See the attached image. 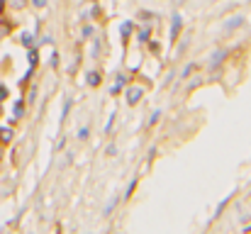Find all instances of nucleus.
<instances>
[{
    "label": "nucleus",
    "instance_id": "1",
    "mask_svg": "<svg viewBox=\"0 0 251 234\" xmlns=\"http://www.w3.org/2000/svg\"><path fill=\"white\" fill-rule=\"evenodd\" d=\"M178 32H180V15H176V17H173V29H171V39H176V37H178Z\"/></svg>",
    "mask_w": 251,
    "mask_h": 234
},
{
    "label": "nucleus",
    "instance_id": "2",
    "mask_svg": "<svg viewBox=\"0 0 251 234\" xmlns=\"http://www.w3.org/2000/svg\"><path fill=\"white\" fill-rule=\"evenodd\" d=\"M129 103H137L139 100V90H129V98H127Z\"/></svg>",
    "mask_w": 251,
    "mask_h": 234
},
{
    "label": "nucleus",
    "instance_id": "3",
    "mask_svg": "<svg viewBox=\"0 0 251 234\" xmlns=\"http://www.w3.org/2000/svg\"><path fill=\"white\" fill-rule=\"evenodd\" d=\"M15 115H17V117L22 115V103H17V105H15Z\"/></svg>",
    "mask_w": 251,
    "mask_h": 234
},
{
    "label": "nucleus",
    "instance_id": "4",
    "mask_svg": "<svg viewBox=\"0 0 251 234\" xmlns=\"http://www.w3.org/2000/svg\"><path fill=\"white\" fill-rule=\"evenodd\" d=\"M2 98H7V88H2V85H0V100H2Z\"/></svg>",
    "mask_w": 251,
    "mask_h": 234
},
{
    "label": "nucleus",
    "instance_id": "5",
    "mask_svg": "<svg viewBox=\"0 0 251 234\" xmlns=\"http://www.w3.org/2000/svg\"><path fill=\"white\" fill-rule=\"evenodd\" d=\"M34 5H37V7H44V0H34Z\"/></svg>",
    "mask_w": 251,
    "mask_h": 234
}]
</instances>
